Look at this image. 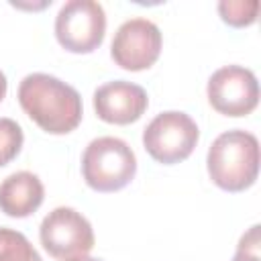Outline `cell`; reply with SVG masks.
<instances>
[{"label": "cell", "instance_id": "cell-1", "mask_svg": "<svg viewBox=\"0 0 261 261\" xmlns=\"http://www.w3.org/2000/svg\"><path fill=\"white\" fill-rule=\"evenodd\" d=\"M18 102L27 116L49 135H67L82 122V96L73 86L49 73L24 75Z\"/></svg>", "mask_w": 261, "mask_h": 261}, {"label": "cell", "instance_id": "cell-2", "mask_svg": "<svg viewBox=\"0 0 261 261\" xmlns=\"http://www.w3.org/2000/svg\"><path fill=\"white\" fill-rule=\"evenodd\" d=\"M210 179L224 192L251 188L259 173V141L253 133L232 128L218 135L206 155Z\"/></svg>", "mask_w": 261, "mask_h": 261}, {"label": "cell", "instance_id": "cell-3", "mask_svg": "<svg viewBox=\"0 0 261 261\" xmlns=\"http://www.w3.org/2000/svg\"><path fill=\"white\" fill-rule=\"evenodd\" d=\"M137 157L118 137H98L82 155V175L96 192H118L133 181Z\"/></svg>", "mask_w": 261, "mask_h": 261}, {"label": "cell", "instance_id": "cell-4", "mask_svg": "<svg viewBox=\"0 0 261 261\" xmlns=\"http://www.w3.org/2000/svg\"><path fill=\"white\" fill-rule=\"evenodd\" d=\"M198 139V124L190 114L179 110L157 114L143 130V145L147 153L163 165H173L188 159Z\"/></svg>", "mask_w": 261, "mask_h": 261}, {"label": "cell", "instance_id": "cell-5", "mask_svg": "<svg viewBox=\"0 0 261 261\" xmlns=\"http://www.w3.org/2000/svg\"><path fill=\"white\" fill-rule=\"evenodd\" d=\"M106 14L94 0H69L55 16V37L69 53H92L104 41Z\"/></svg>", "mask_w": 261, "mask_h": 261}, {"label": "cell", "instance_id": "cell-6", "mask_svg": "<svg viewBox=\"0 0 261 261\" xmlns=\"http://www.w3.org/2000/svg\"><path fill=\"white\" fill-rule=\"evenodd\" d=\"M39 239L43 249L61 261L88 255L94 247V230L90 220L69 206H59L43 218Z\"/></svg>", "mask_w": 261, "mask_h": 261}, {"label": "cell", "instance_id": "cell-7", "mask_svg": "<svg viewBox=\"0 0 261 261\" xmlns=\"http://www.w3.org/2000/svg\"><path fill=\"white\" fill-rule=\"evenodd\" d=\"M210 106L224 116H247L259 104V84L251 69L224 65L216 69L206 86Z\"/></svg>", "mask_w": 261, "mask_h": 261}, {"label": "cell", "instance_id": "cell-8", "mask_svg": "<svg viewBox=\"0 0 261 261\" xmlns=\"http://www.w3.org/2000/svg\"><path fill=\"white\" fill-rule=\"evenodd\" d=\"M163 37L155 22L147 18L124 20L112 39L110 55L116 65L128 71H141L151 67L161 53Z\"/></svg>", "mask_w": 261, "mask_h": 261}, {"label": "cell", "instance_id": "cell-9", "mask_svg": "<svg viewBox=\"0 0 261 261\" xmlns=\"http://www.w3.org/2000/svg\"><path fill=\"white\" fill-rule=\"evenodd\" d=\"M147 106V92L126 80L106 82L94 92V110L108 124H130L143 116Z\"/></svg>", "mask_w": 261, "mask_h": 261}, {"label": "cell", "instance_id": "cell-10", "mask_svg": "<svg viewBox=\"0 0 261 261\" xmlns=\"http://www.w3.org/2000/svg\"><path fill=\"white\" fill-rule=\"evenodd\" d=\"M45 198V188L39 175L16 171L0 184V210L12 218H24L39 210Z\"/></svg>", "mask_w": 261, "mask_h": 261}, {"label": "cell", "instance_id": "cell-11", "mask_svg": "<svg viewBox=\"0 0 261 261\" xmlns=\"http://www.w3.org/2000/svg\"><path fill=\"white\" fill-rule=\"evenodd\" d=\"M0 261H43V259L22 232L0 226Z\"/></svg>", "mask_w": 261, "mask_h": 261}, {"label": "cell", "instance_id": "cell-12", "mask_svg": "<svg viewBox=\"0 0 261 261\" xmlns=\"http://www.w3.org/2000/svg\"><path fill=\"white\" fill-rule=\"evenodd\" d=\"M259 10L257 0H222L218 2L220 18L230 27H249L255 22Z\"/></svg>", "mask_w": 261, "mask_h": 261}, {"label": "cell", "instance_id": "cell-13", "mask_svg": "<svg viewBox=\"0 0 261 261\" xmlns=\"http://www.w3.org/2000/svg\"><path fill=\"white\" fill-rule=\"evenodd\" d=\"M24 135L16 120L0 118V167L8 165L22 149Z\"/></svg>", "mask_w": 261, "mask_h": 261}, {"label": "cell", "instance_id": "cell-14", "mask_svg": "<svg viewBox=\"0 0 261 261\" xmlns=\"http://www.w3.org/2000/svg\"><path fill=\"white\" fill-rule=\"evenodd\" d=\"M259 224H253L239 241L237 253L230 261H261V251H259Z\"/></svg>", "mask_w": 261, "mask_h": 261}, {"label": "cell", "instance_id": "cell-15", "mask_svg": "<svg viewBox=\"0 0 261 261\" xmlns=\"http://www.w3.org/2000/svg\"><path fill=\"white\" fill-rule=\"evenodd\" d=\"M6 88H8V82H6V75L0 71V102L4 100V96H6Z\"/></svg>", "mask_w": 261, "mask_h": 261}, {"label": "cell", "instance_id": "cell-16", "mask_svg": "<svg viewBox=\"0 0 261 261\" xmlns=\"http://www.w3.org/2000/svg\"><path fill=\"white\" fill-rule=\"evenodd\" d=\"M69 261H100V259H94V257H88V255H82V257H73Z\"/></svg>", "mask_w": 261, "mask_h": 261}]
</instances>
